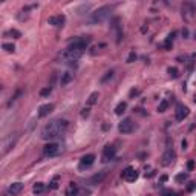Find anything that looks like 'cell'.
Listing matches in <instances>:
<instances>
[{
	"mask_svg": "<svg viewBox=\"0 0 196 196\" xmlns=\"http://www.w3.org/2000/svg\"><path fill=\"white\" fill-rule=\"evenodd\" d=\"M175 158H176V155H175L173 149H167L165 153L162 155V158H161V164L162 165H170L175 161Z\"/></svg>",
	"mask_w": 196,
	"mask_h": 196,
	"instance_id": "8",
	"label": "cell"
},
{
	"mask_svg": "<svg viewBox=\"0 0 196 196\" xmlns=\"http://www.w3.org/2000/svg\"><path fill=\"white\" fill-rule=\"evenodd\" d=\"M81 115H83V116H87V115H89V109H84Z\"/></svg>",
	"mask_w": 196,
	"mask_h": 196,
	"instance_id": "33",
	"label": "cell"
},
{
	"mask_svg": "<svg viewBox=\"0 0 196 196\" xmlns=\"http://www.w3.org/2000/svg\"><path fill=\"white\" fill-rule=\"evenodd\" d=\"M115 153H116V149L113 147V146H106L104 147V150H103V161L104 162H107V161H110V159H113L115 158Z\"/></svg>",
	"mask_w": 196,
	"mask_h": 196,
	"instance_id": "10",
	"label": "cell"
},
{
	"mask_svg": "<svg viewBox=\"0 0 196 196\" xmlns=\"http://www.w3.org/2000/svg\"><path fill=\"white\" fill-rule=\"evenodd\" d=\"M195 12H196V6H195L193 3L187 2V3L182 5V16H184L187 20H189V19H192V17L195 16Z\"/></svg>",
	"mask_w": 196,
	"mask_h": 196,
	"instance_id": "9",
	"label": "cell"
},
{
	"mask_svg": "<svg viewBox=\"0 0 196 196\" xmlns=\"http://www.w3.org/2000/svg\"><path fill=\"white\" fill-rule=\"evenodd\" d=\"M187 178H189L187 173H179V175L176 176V181H178V182H182V181H186Z\"/></svg>",
	"mask_w": 196,
	"mask_h": 196,
	"instance_id": "25",
	"label": "cell"
},
{
	"mask_svg": "<svg viewBox=\"0 0 196 196\" xmlns=\"http://www.w3.org/2000/svg\"><path fill=\"white\" fill-rule=\"evenodd\" d=\"M64 16L63 14H58V16H52V17H49L48 19V23L49 25H52V26H63L64 25Z\"/></svg>",
	"mask_w": 196,
	"mask_h": 196,
	"instance_id": "12",
	"label": "cell"
},
{
	"mask_svg": "<svg viewBox=\"0 0 196 196\" xmlns=\"http://www.w3.org/2000/svg\"><path fill=\"white\" fill-rule=\"evenodd\" d=\"M77 193H78V189H77V186L74 184V182H71L69 189L66 190V196H74V195H77Z\"/></svg>",
	"mask_w": 196,
	"mask_h": 196,
	"instance_id": "18",
	"label": "cell"
},
{
	"mask_svg": "<svg viewBox=\"0 0 196 196\" xmlns=\"http://www.w3.org/2000/svg\"><path fill=\"white\" fill-rule=\"evenodd\" d=\"M110 14V6H101L98 8L97 11L92 12V16H90V23H100V22H104Z\"/></svg>",
	"mask_w": 196,
	"mask_h": 196,
	"instance_id": "3",
	"label": "cell"
},
{
	"mask_svg": "<svg viewBox=\"0 0 196 196\" xmlns=\"http://www.w3.org/2000/svg\"><path fill=\"white\" fill-rule=\"evenodd\" d=\"M52 110H54V104H45V106H42L40 109H38V116H40V118L48 116Z\"/></svg>",
	"mask_w": 196,
	"mask_h": 196,
	"instance_id": "14",
	"label": "cell"
},
{
	"mask_svg": "<svg viewBox=\"0 0 196 196\" xmlns=\"http://www.w3.org/2000/svg\"><path fill=\"white\" fill-rule=\"evenodd\" d=\"M135 58H136V55H135V52H132V54H130V55H129V58H127V63H132V61H133Z\"/></svg>",
	"mask_w": 196,
	"mask_h": 196,
	"instance_id": "30",
	"label": "cell"
},
{
	"mask_svg": "<svg viewBox=\"0 0 196 196\" xmlns=\"http://www.w3.org/2000/svg\"><path fill=\"white\" fill-rule=\"evenodd\" d=\"M3 49H5L6 52H14L16 46H14V45H11V43H3Z\"/></svg>",
	"mask_w": 196,
	"mask_h": 196,
	"instance_id": "23",
	"label": "cell"
},
{
	"mask_svg": "<svg viewBox=\"0 0 196 196\" xmlns=\"http://www.w3.org/2000/svg\"><path fill=\"white\" fill-rule=\"evenodd\" d=\"M175 116H176L178 121H182L184 118H187L189 116V107L184 106V104H178L176 110H175Z\"/></svg>",
	"mask_w": 196,
	"mask_h": 196,
	"instance_id": "7",
	"label": "cell"
},
{
	"mask_svg": "<svg viewBox=\"0 0 196 196\" xmlns=\"http://www.w3.org/2000/svg\"><path fill=\"white\" fill-rule=\"evenodd\" d=\"M68 126H69V123L66 120H52L51 123H48L42 129V138L43 139H55L66 132Z\"/></svg>",
	"mask_w": 196,
	"mask_h": 196,
	"instance_id": "1",
	"label": "cell"
},
{
	"mask_svg": "<svg viewBox=\"0 0 196 196\" xmlns=\"http://www.w3.org/2000/svg\"><path fill=\"white\" fill-rule=\"evenodd\" d=\"M126 107H127V104L124 103V101H121L118 106H116V109H115V113L116 115H123L124 113V110H126Z\"/></svg>",
	"mask_w": 196,
	"mask_h": 196,
	"instance_id": "17",
	"label": "cell"
},
{
	"mask_svg": "<svg viewBox=\"0 0 196 196\" xmlns=\"http://www.w3.org/2000/svg\"><path fill=\"white\" fill-rule=\"evenodd\" d=\"M78 193H80V196H89V192H87V190H80Z\"/></svg>",
	"mask_w": 196,
	"mask_h": 196,
	"instance_id": "32",
	"label": "cell"
},
{
	"mask_svg": "<svg viewBox=\"0 0 196 196\" xmlns=\"http://www.w3.org/2000/svg\"><path fill=\"white\" fill-rule=\"evenodd\" d=\"M95 162V155L89 153V155H84L83 158L80 159V168H86V167H90Z\"/></svg>",
	"mask_w": 196,
	"mask_h": 196,
	"instance_id": "11",
	"label": "cell"
},
{
	"mask_svg": "<svg viewBox=\"0 0 196 196\" xmlns=\"http://www.w3.org/2000/svg\"><path fill=\"white\" fill-rule=\"evenodd\" d=\"M43 190H45V186L42 184V182H37V184L34 186V189H32V192H34L35 195H40V193H43Z\"/></svg>",
	"mask_w": 196,
	"mask_h": 196,
	"instance_id": "19",
	"label": "cell"
},
{
	"mask_svg": "<svg viewBox=\"0 0 196 196\" xmlns=\"http://www.w3.org/2000/svg\"><path fill=\"white\" fill-rule=\"evenodd\" d=\"M167 107H168V103H167L165 100H162V101L159 103V106H158V112H165Z\"/></svg>",
	"mask_w": 196,
	"mask_h": 196,
	"instance_id": "22",
	"label": "cell"
},
{
	"mask_svg": "<svg viewBox=\"0 0 196 196\" xmlns=\"http://www.w3.org/2000/svg\"><path fill=\"white\" fill-rule=\"evenodd\" d=\"M187 167H189V170H193V168H195V161L190 159V161L187 162Z\"/></svg>",
	"mask_w": 196,
	"mask_h": 196,
	"instance_id": "31",
	"label": "cell"
},
{
	"mask_svg": "<svg viewBox=\"0 0 196 196\" xmlns=\"http://www.w3.org/2000/svg\"><path fill=\"white\" fill-rule=\"evenodd\" d=\"M168 74H170V77L176 78L178 77V69L176 68H170V69H168Z\"/></svg>",
	"mask_w": 196,
	"mask_h": 196,
	"instance_id": "26",
	"label": "cell"
},
{
	"mask_svg": "<svg viewBox=\"0 0 196 196\" xmlns=\"http://www.w3.org/2000/svg\"><path fill=\"white\" fill-rule=\"evenodd\" d=\"M162 196H178V193H175V192H172V190H167V192H164Z\"/></svg>",
	"mask_w": 196,
	"mask_h": 196,
	"instance_id": "29",
	"label": "cell"
},
{
	"mask_svg": "<svg viewBox=\"0 0 196 196\" xmlns=\"http://www.w3.org/2000/svg\"><path fill=\"white\" fill-rule=\"evenodd\" d=\"M112 75H113V72L110 71V72H107L106 75H104L103 78H101V81H106V80H109V78H112Z\"/></svg>",
	"mask_w": 196,
	"mask_h": 196,
	"instance_id": "28",
	"label": "cell"
},
{
	"mask_svg": "<svg viewBox=\"0 0 196 196\" xmlns=\"http://www.w3.org/2000/svg\"><path fill=\"white\" fill-rule=\"evenodd\" d=\"M49 94H51V87H45V89L40 90V95H42V97H46V95H49Z\"/></svg>",
	"mask_w": 196,
	"mask_h": 196,
	"instance_id": "27",
	"label": "cell"
},
{
	"mask_svg": "<svg viewBox=\"0 0 196 196\" xmlns=\"http://www.w3.org/2000/svg\"><path fill=\"white\" fill-rule=\"evenodd\" d=\"M22 190H23V184H22V182H14V184H11V186H9L8 193H9L11 196H17Z\"/></svg>",
	"mask_w": 196,
	"mask_h": 196,
	"instance_id": "13",
	"label": "cell"
},
{
	"mask_svg": "<svg viewBox=\"0 0 196 196\" xmlns=\"http://www.w3.org/2000/svg\"><path fill=\"white\" fill-rule=\"evenodd\" d=\"M118 130H120L121 133H132L133 130H135V123L130 120V118H126V120H123V121L120 123Z\"/></svg>",
	"mask_w": 196,
	"mask_h": 196,
	"instance_id": "4",
	"label": "cell"
},
{
	"mask_svg": "<svg viewBox=\"0 0 196 196\" xmlns=\"http://www.w3.org/2000/svg\"><path fill=\"white\" fill-rule=\"evenodd\" d=\"M98 101V92H94V94H90L89 100H87V104L89 106H92V104H95Z\"/></svg>",
	"mask_w": 196,
	"mask_h": 196,
	"instance_id": "20",
	"label": "cell"
},
{
	"mask_svg": "<svg viewBox=\"0 0 196 196\" xmlns=\"http://www.w3.org/2000/svg\"><path fill=\"white\" fill-rule=\"evenodd\" d=\"M71 80H72V74H71V72H64V74H61L60 84H61V86H66L68 83H71Z\"/></svg>",
	"mask_w": 196,
	"mask_h": 196,
	"instance_id": "16",
	"label": "cell"
},
{
	"mask_svg": "<svg viewBox=\"0 0 196 196\" xmlns=\"http://www.w3.org/2000/svg\"><path fill=\"white\" fill-rule=\"evenodd\" d=\"M104 178H106V172H100V173L94 175L92 178L89 179V184H100Z\"/></svg>",
	"mask_w": 196,
	"mask_h": 196,
	"instance_id": "15",
	"label": "cell"
},
{
	"mask_svg": "<svg viewBox=\"0 0 196 196\" xmlns=\"http://www.w3.org/2000/svg\"><path fill=\"white\" fill-rule=\"evenodd\" d=\"M121 176H123V179H126L129 182H133V181L138 179V172L135 170L133 167H127V168H124V170H123Z\"/></svg>",
	"mask_w": 196,
	"mask_h": 196,
	"instance_id": "6",
	"label": "cell"
},
{
	"mask_svg": "<svg viewBox=\"0 0 196 196\" xmlns=\"http://www.w3.org/2000/svg\"><path fill=\"white\" fill-rule=\"evenodd\" d=\"M43 153L46 156H55L60 153V146L57 144V142H49V144H46L43 147Z\"/></svg>",
	"mask_w": 196,
	"mask_h": 196,
	"instance_id": "5",
	"label": "cell"
},
{
	"mask_svg": "<svg viewBox=\"0 0 196 196\" xmlns=\"http://www.w3.org/2000/svg\"><path fill=\"white\" fill-rule=\"evenodd\" d=\"M58 182H60V178H58V176H55L54 179H52V181L49 182V189H51V190L58 189Z\"/></svg>",
	"mask_w": 196,
	"mask_h": 196,
	"instance_id": "21",
	"label": "cell"
},
{
	"mask_svg": "<svg viewBox=\"0 0 196 196\" xmlns=\"http://www.w3.org/2000/svg\"><path fill=\"white\" fill-rule=\"evenodd\" d=\"M6 35H14V38H20V35H22V34H20L17 29H11V31H8V32H6Z\"/></svg>",
	"mask_w": 196,
	"mask_h": 196,
	"instance_id": "24",
	"label": "cell"
},
{
	"mask_svg": "<svg viewBox=\"0 0 196 196\" xmlns=\"http://www.w3.org/2000/svg\"><path fill=\"white\" fill-rule=\"evenodd\" d=\"M193 189H195V182H190V186H189V190H190V192H192V190H193Z\"/></svg>",
	"mask_w": 196,
	"mask_h": 196,
	"instance_id": "34",
	"label": "cell"
},
{
	"mask_svg": "<svg viewBox=\"0 0 196 196\" xmlns=\"http://www.w3.org/2000/svg\"><path fill=\"white\" fill-rule=\"evenodd\" d=\"M83 52H84V48L71 43L66 49L61 52L60 57H61V60H64V61H77L78 58L83 55Z\"/></svg>",
	"mask_w": 196,
	"mask_h": 196,
	"instance_id": "2",
	"label": "cell"
}]
</instances>
